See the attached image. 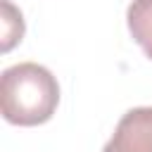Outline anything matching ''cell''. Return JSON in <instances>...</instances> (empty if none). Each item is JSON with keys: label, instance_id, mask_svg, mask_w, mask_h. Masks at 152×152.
Returning a JSON list of instances; mask_svg holds the SVG:
<instances>
[{"label": "cell", "instance_id": "1", "mask_svg": "<svg viewBox=\"0 0 152 152\" xmlns=\"http://www.w3.org/2000/svg\"><path fill=\"white\" fill-rule=\"evenodd\" d=\"M59 104V83L36 62L7 66L0 76V112L14 126H38L52 119Z\"/></svg>", "mask_w": 152, "mask_h": 152}, {"label": "cell", "instance_id": "2", "mask_svg": "<svg viewBox=\"0 0 152 152\" xmlns=\"http://www.w3.org/2000/svg\"><path fill=\"white\" fill-rule=\"evenodd\" d=\"M102 152H152V107L128 109Z\"/></svg>", "mask_w": 152, "mask_h": 152}, {"label": "cell", "instance_id": "3", "mask_svg": "<svg viewBox=\"0 0 152 152\" xmlns=\"http://www.w3.org/2000/svg\"><path fill=\"white\" fill-rule=\"evenodd\" d=\"M126 24L133 40L152 59V0H131L126 10Z\"/></svg>", "mask_w": 152, "mask_h": 152}, {"label": "cell", "instance_id": "4", "mask_svg": "<svg viewBox=\"0 0 152 152\" xmlns=\"http://www.w3.org/2000/svg\"><path fill=\"white\" fill-rule=\"evenodd\" d=\"M0 10H2V14H0V26H2L0 50L10 52L24 38V17H21V10L14 7L10 0H0Z\"/></svg>", "mask_w": 152, "mask_h": 152}]
</instances>
